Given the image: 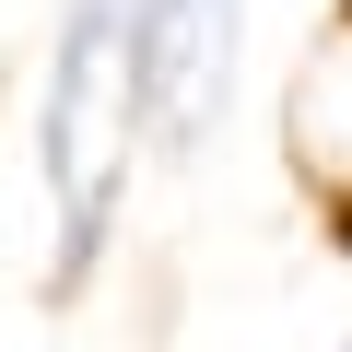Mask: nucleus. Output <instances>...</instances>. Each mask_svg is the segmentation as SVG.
Instances as JSON below:
<instances>
[{
	"label": "nucleus",
	"mask_w": 352,
	"mask_h": 352,
	"mask_svg": "<svg viewBox=\"0 0 352 352\" xmlns=\"http://www.w3.org/2000/svg\"><path fill=\"white\" fill-rule=\"evenodd\" d=\"M235 24L247 0H129V71H141V118L164 153H200V129L223 118Z\"/></svg>",
	"instance_id": "nucleus-2"
},
{
	"label": "nucleus",
	"mask_w": 352,
	"mask_h": 352,
	"mask_svg": "<svg viewBox=\"0 0 352 352\" xmlns=\"http://www.w3.org/2000/svg\"><path fill=\"white\" fill-rule=\"evenodd\" d=\"M294 164L317 176L329 200H352V12L329 24V47L294 82Z\"/></svg>",
	"instance_id": "nucleus-3"
},
{
	"label": "nucleus",
	"mask_w": 352,
	"mask_h": 352,
	"mask_svg": "<svg viewBox=\"0 0 352 352\" xmlns=\"http://www.w3.org/2000/svg\"><path fill=\"white\" fill-rule=\"evenodd\" d=\"M340 352H352V340H340Z\"/></svg>",
	"instance_id": "nucleus-4"
},
{
	"label": "nucleus",
	"mask_w": 352,
	"mask_h": 352,
	"mask_svg": "<svg viewBox=\"0 0 352 352\" xmlns=\"http://www.w3.org/2000/svg\"><path fill=\"white\" fill-rule=\"evenodd\" d=\"M141 153V71H129V0H71L47 94H36V164H47V212H59V258L47 294H71L118 223V176Z\"/></svg>",
	"instance_id": "nucleus-1"
}]
</instances>
